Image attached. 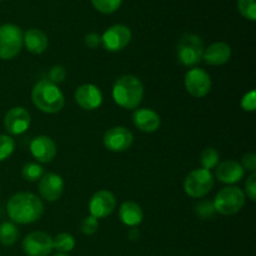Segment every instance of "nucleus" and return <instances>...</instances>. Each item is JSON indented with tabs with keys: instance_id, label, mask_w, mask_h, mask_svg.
Returning a JSON list of instances; mask_svg holds the SVG:
<instances>
[{
	"instance_id": "nucleus-1",
	"label": "nucleus",
	"mask_w": 256,
	"mask_h": 256,
	"mask_svg": "<svg viewBox=\"0 0 256 256\" xmlns=\"http://www.w3.org/2000/svg\"><path fill=\"white\" fill-rule=\"evenodd\" d=\"M8 215L12 222L29 225L36 222L44 215L42 199L32 192H18L8 202Z\"/></svg>"
},
{
	"instance_id": "nucleus-2",
	"label": "nucleus",
	"mask_w": 256,
	"mask_h": 256,
	"mask_svg": "<svg viewBox=\"0 0 256 256\" xmlns=\"http://www.w3.org/2000/svg\"><path fill=\"white\" fill-rule=\"evenodd\" d=\"M144 85L134 75H124L115 82L112 86V99L120 108L135 110L144 98Z\"/></svg>"
},
{
	"instance_id": "nucleus-3",
	"label": "nucleus",
	"mask_w": 256,
	"mask_h": 256,
	"mask_svg": "<svg viewBox=\"0 0 256 256\" xmlns=\"http://www.w3.org/2000/svg\"><path fill=\"white\" fill-rule=\"evenodd\" d=\"M32 100V104L45 114H56L65 106V98L60 88L48 79L35 84Z\"/></svg>"
},
{
	"instance_id": "nucleus-4",
	"label": "nucleus",
	"mask_w": 256,
	"mask_h": 256,
	"mask_svg": "<svg viewBox=\"0 0 256 256\" xmlns=\"http://www.w3.org/2000/svg\"><path fill=\"white\" fill-rule=\"evenodd\" d=\"M24 46V34L14 24L0 26V59L12 60L16 58Z\"/></svg>"
},
{
	"instance_id": "nucleus-5",
	"label": "nucleus",
	"mask_w": 256,
	"mask_h": 256,
	"mask_svg": "<svg viewBox=\"0 0 256 256\" xmlns=\"http://www.w3.org/2000/svg\"><path fill=\"white\" fill-rule=\"evenodd\" d=\"M215 212L222 215H234L245 205V192L240 188L228 186L218 192L214 202Z\"/></svg>"
},
{
	"instance_id": "nucleus-6",
	"label": "nucleus",
	"mask_w": 256,
	"mask_h": 256,
	"mask_svg": "<svg viewBox=\"0 0 256 256\" xmlns=\"http://www.w3.org/2000/svg\"><path fill=\"white\" fill-rule=\"evenodd\" d=\"M178 59L184 66L192 68L199 64L204 55V44L200 36L186 34L178 44Z\"/></svg>"
},
{
	"instance_id": "nucleus-7",
	"label": "nucleus",
	"mask_w": 256,
	"mask_h": 256,
	"mask_svg": "<svg viewBox=\"0 0 256 256\" xmlns=\"http://www.w3.org/2000/svg\"><path fill=\"white\" fill-rule=\"evenodd\" d=\"M215 179L212 172L205 169H196L190 172L184 182V190L190 198L202 199L206 196L214 188Z\"/></svg>"
},
{
	"instance_id": "nucleus-8",
	"label": "nucleus",
	"mask_w": 256,
	"mask_h": 256,
	"mask_svg": "<svg viewBox=\"0 0 256 256\" xmlns=\"http://www.w3.org/2000/svg\"><path fill=\"white\" fill-rule=\"evenodd\" d=\"M184 82L186 92L192 98H196V99H202V98L206 96L212 86L210 75L204 69H200V68H194V69L189 70L185 75Z\"/></svg>"
},
{
	"instance_id": "nucleus-9",
	"label": "nucleus",
	"mask_w": 256,
	"mask_h": 256,
	"mask_svg": "<svg viewBox=\"0 0 256 256\" xmlns=\"http://www.w3.org/2000/svg\"><path fill=\"white\" fill-rule=\"evenodd\" d=\"M132 32L125 25H114L109 28L102 36V46L110 52H118L124 50L132 42Z\"/></svg>"
},
{
	"instance_id": "nucleus-10",
	"label": "nucleus",
	"mask_w": 256,
	"mask_h": 256,
	"mask_svg": "<svg viewBox=\"0 0 256 256\" xmlns=\"http://www.w3.org/2000/svg\"><path fill=\"white\" fill-rule=\"evenodd\" d=\"M104 146L109 152H124L132 146L134 135L124 126H115L108 130L104 135Z\"/></svg>"
},
{
	"instance_id": "nucleus-11",
	"label": "nucleus",
	"mask_w": 256,
	"mask_h": 256,
	"mask_svg": "<svg viewBox=\"0 0 256 256\" xmlns=\"http://www.w3.org/2000/svg\"><path fill=\"white\" fill-rule=\"evenodd\" d=\"M22 250L28 256H49L52 252V238L44 232H35L22 242Z\"/></svg>"
},
{
	"instance_id": "nucleus-12",
	"label": "nucleus",
	"mask_w": 256,
	"mask_h": 256,
	"mask_svg": "<svg viewBox=\"0 0 256 256\" xmlns=\"http://www.w3.org/2000/svg\"><path fill=\"white\" fill-rule=\"evenodd\" d=\"M116 209V198L112 192L100 190L95 192L89 202V210L92 216L99 219L110 216Z\"/></svg>"
},
{
	"instance_id": "nucleus-13",
	"label": "nucleus",
	"mask_w": 256,
	"mask_h": 256,
	"mask_svg": "<svg viewBox=\"0 0 256 256\" xmlns=\"http://www.w3.org/2000/svg\"><path fill=\"white\" fill-rule=\"evenodd\" d=\"M32 124V116L29 112L22 106L12 108L8 112L4 119L5 130L10 135H22Z\"/></svg>"
},
{
	"instance_id": "nucleus-14",
	"label": "nucleus",
	"mask_w": 256,
	"mask_h": 256,
	"mask_svg": "<svg viewBox=\"0 0 256 256\" xmlns=\"http://www.w3.org/2000/svg\"><path fill=\"white\" fill-rule=\"evenodd\" d=\"M64 179L59 174L49 172L40 179L39 192L42 199L49 202H58L64 194Z\"/></svg>"
},
{
	"instance_id": "nucleus-15",
	"label": "nucleus",
	"mask_w": 256,
	"mask_h": 256,
	"mask_svg": "<svg viewBox=\"0 0 256 256\" xmlns=\"http://www.w3.org/2000/svg\"><path fill=\"white\" fill-rule=\"evenodd\" d=\"M75 100L82 109L92 112L102 106L104 98L96 85L84 84L78 88L76 92H75Z\"/></svg>"
},
{
	"instance_id": "nucleus-16",
	"label": "nucleus",
	"mask_w": 256,
	"mask_h": 256,
	"mask_svg": "<svg viewBox=\"0 0 256 256\" xmlns=\"http://www.w3.org/2000/svg\"><path fill=\"white\" fill-rule=\"evenodd\" d=\"M30 152L40 162H52L56 158L58 148L54 140L46 135H40L30 142Z\"/></svg>"
},
{
	"instance_id": "nucleus-17",
	"label": "nucleus",
	"mask_w": 256,
	"mask_h": 256,
	"mask_svg": "<svg viewBox=\"0 0 256 256\" xmlns=\"http://www.w3.org/2000/svg\"><path fill=\"white\" fill-rule=\"evenodd\" d=\"M132 122L142 132H155L162 125L159 114L152 109H138L132 114Z\"/></svg>"
},
{
	"instance_id": "nucleus-18",
	"label": "nucleus",
	"mask_w": 256,
	"mask_h": 256,
	"mask_svg": "<svg viewBox=\"0 0 256 256\" xmlns=\"http://www.w3.org/2000/svg\"><path fill=\"white\" fill-rule=\"evenodd\" d=\"M245 176V170L238 162L226 160L222 162L216 169V179L224 184H236L240 182Z\"/></svg>"
},
{
	"instance_id": "nucleus-19",
	"label": "nucleus",
	"mask_w": 256,
	"mask_h": 256,
	"mask_svg": "<svg viewBox=\"0 0 256 256\" xmlns=\"http://www.w3.org/2000/svg\"><path fill=\"white\" fill-rule=\"evenodd\" d=\"M202 59L208 65L212 66L224 65L232 59V48L226 42H214L204 50Z\"/></svg>"
},
{
	"instance_id": "nucleus-20",
	"label": "nucleus",
	"mask_w": 256,
	"mask_h": 256,
	"mask_svg": "<svg viewBox=\"0 0 256 256\" xmlns=\"http://www.w3.org/2000/svg\"><path fill=\"white\" fill-rule=\"evenodd\" d=\"M119 218L126 226L136 228L144 220V212L142 206L134 202H126L120 206Z\"/></svg>"
},
{
	"instance_id": "nucleus-21",
	"label": "nucleus",
	"mask_w": 256,
	"mask_h": 256,
	"mask_svg": "<svg viewBox=\"0 0 256 256\" xmlns=\"http://www.w3.org/2000/svg\"><path fill=\"white\" fill-rule=\"evenodd\" d=\"M24 45L32 54L40 55L49 46V39L42 30L29 29L24 35Z\"/></svg>"
},
{
	"instance_id": "nucleus-22",
	"label": "nucleus",
	"mask_w": 256,
	"mask_h": 256,
	"mask_svg": "<svg viewBox=\"0 0 256 256\" xmlns=\"http://www.w3.org/2000/svg\"><path fill=\"white\" fill-rule=\"evenodd\" d=\"M19 239V230L14 222H4L0 226V242L4 246H12Z\"/></svg>"
},
{
	"instance_id": "nucleus-23",
	"label": "nucleus",
	"mask_w": 256,
	"mask_h": 256,
	"mask_svg": "<svg viewBox=\"0 0 256 256\" xmlns=\"http://www.w3.org/2000/svg\"><path fill=\"white\" fill-rule=\"evenodd\" d=\"M75 248V239L68 232H62L55 239H52V249L59 252V254H68Z\"/></svg>"
},
{
	"instance_id": "nucleus-24",
	"label": "nucleus",
	"mask_w": 256,
	"mask_h": 256,
	"mask_svg": "<svg viewBox=\"0 0 256 256\" xmlns=\"http://www.w3.org/2000/svg\"><path fill=\"white\" fill-rule=\"evenodd\" d=\"M22 178L24 180L30 182H39L42 176L45 175L44 172V168L42 165L36 164V162H28V164L24 165L22 168Z\"/></svg>"
},
{
	"instance_id": "nucleus-25",
	"label": "nucleus",
	"mask_w": 256,
	"mask_h": 256,
	"mask_svg": "<svg viewBox=\"0 0 256 256\" xmlns=\"http://www.w3.org/2000/svg\"><path fill=\"white\" fill-rule=\"evenodd\" d=\"M220 160V154L216 149L214 148H206L204 149V152H202V158H200V162H202V169L205 170H212L214 168H216V165L219 164Z\"/></svg>"
},
{
	"instance_id": "nucleus-26",
	"label": "nucleus",
	"mask_w": 256,
	"mask_h": 256,
	"mask_svg": "<svg viewBox=\"0 0 256 256\" xmlns=\"http://www.w3.org/2000/svg\"><path fill=\"white\" fill-rule=\"evenodd\" d=\"M92 4L102 14H112L119 10L122 0H92Z\"/></svg>"
},
{
	"instance_id": "nucleus-27",
	"label": "nucleus",
	"mask_w": 256,
	"mask_h": 256,
	"mask_svg": "<svg viewBox=\"0 0 256 256\" xmlns=\"http://www.w3.org/2000/svg\"><path fill=\"white\" fill-rule=\"evenodd\" d=\"M15 150V142L9 135H0V162H4L12 155Z\"/></svg>"
},
{
	"instance_id": "nucleus-28",
	"label": "nucleus",
	"mask_w": 256,
	"mask_h": 256,
	"mask_svg": "<svg viewBox=\"0 0 256 256\" xmlns=\"http://www.w3.org/2000/svg\"><path fill=\"white\" fill-rule=\"evenodd\" d=\"M238 9L245 19L250 22L256 20L255 0H238Z\"/></svg>"
},
{
	"instance_id": "nucleus-29",
	"label": "nucleus",
	"mask_w": 256,
	"mask_h": 256,
	"mask_svg": "<svg viewBox=\"0 0 256 256\" xmlns=\"http://www.w3.org/2000/svg\"><path fill=\"white\" fill-rule=\"evenodd\" d=\"M80 229L84 235H94L99 230V220L94 216H88L80 224Z\"/></svg>"
},
{
	"instance_id": "nucleus-30",
	"label": "nucleus",
	"mask_w": 256,
	"mask_h": 256,
	"mask_svg": "<svg viewBox=\"0 0 256 256\" xmlns=\"http://www.w3.org/2000/svg\"><path fill=\"white\" fill-rule=\"evenodd\" d=\"M195 212L198 214V216L200 219L205 220L212 218V215L215 214V208H214V202H202L200 204H198V206L195 208Z\"/></svg>"
},
{
	"instance_id": "nucleus-31",
	"label": "nucleus",
	"mask_w": 256,
	"mask_h": 256,
	"mask_svg": "<svg viewBox=\"0 0 256 256\" xmlns=\"http://www.w3.org/2000/svg\"><path fill=\"white\" fill-rule=\"evenodd\" d=\"M66 79V70L62 66V65H55L50 69L49 72V79L54 84H62Z\"/></svg>"
},
{
	"instance_id": "nucleus-32",
	"label": "nucleus",
	"mask_w": 256,
	"mask_h": 256,
	"mask_svg": "<svg viewBox=\"0 0 256 256\" xmlns=\"http://www.w3.org/2000/svg\"><path fill=\"white\" fill-rule=\"evenodd\" d=\"M242 110L248 112H255L256 109V92L255 90H252L248 94L244 95L242 100Z\"/></svg>"
},
{
	"instance_id": "nucleus-33",
	"label": "nucleus",
	"mask_w": 256,
	"mask_h": 256,
	"mask_svg": "<svg viewBox=\"0 0 256 256\" xmlns=\"http://www.w3.org/2000/svg\"><path fill=\"white\" fill-rule=\"evenodd\" d=\"M245 190H246V195L252 202L256 200V174H252L249 179L246 180L245 184Z\"/></svg>"
},
{
	"instance_id": "nucleus-34",
	"label": "nucleus",
	"mask_w": 256,
	"mask_h": 256,
	"mask_svg": "<svg viewBox=\"0 0 256 256\" xmlns=\"http://www.w3.org/2000/svg\"><path fill=\"white\" fill-rule=\"evenodd\" d=\"M84 42L89 49H98V48L102 46V36H100L99 34H96V32H90V34H88L86 36H85Z\"/></svg>"
},
{
	"instance_id": "nucleus-35",
	"label": "nucleus",
	"mask_w": 256,
	"mask_h": 256,
	"mask_svg": "<svg viewBox=\"0 0 256 256\" xmlns=\"http://www.w3.org/2000/svg\"><path fill=\"white\" fill-rule=\"evenodd\" d=\"M242 166L244 168V170H246V172H252V174H255V172H256V155L252 154V152L244 155V158H242Z\"/></svg>"
},
{
	"instance_id": "nucleus-36",
	"label": "nucleus",
	"mask_w": 256,
	"mask_h": 256,
	"mask_svg": "<svg viewBox=\"0 0 256 256\" xmlns=\"http://www.w3.org/2000/svg\"><path fill=\"white\" fill-rule=\"evenodd\" d=\"M129 238L132 240V242H135V240H139L140 232L138 229H135V228H132L129 232Z\"/></svg>"
},
{
	"instance_id": "nucleus-37",
	"label": "nucleus",
	"mask_w": 256,
	"mask_h": 256,
	"mask_svg": "<svg viewBox=\"0 0 256 256\" xmlns=\"http://www.w3.org/2000/svg\"><path fill=\"white\" fill-rule=\"evenodd\" d=\"M54 256H69V255H66V254H56V255H54Z\"/></svg>"
},
{
	"instance_id": "nucleus-38",
	"label": "nucleus",
	"mask_w": 256,
	"mask_h": 256,
	"mask_svg": "<svg viewBox=\"0 0 256 256\" xmlns=\"http://www.w3.org/2000/svg\"><path fill=\"white\" fill-rule=\"evenodd\" d=\"M0 2H2V0H0Z\"/></svg>"
}]
</instances>
